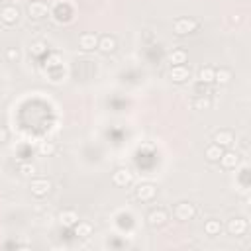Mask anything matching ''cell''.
Instances as JSON below:
<instances>
[{
  "label": "cell",
  "instance_id": "4316f807",
  "mask_svg": "<svg viewBox=\"0 0 251 251\" xmlns=\"http://www.w3.org/2000/svg\"><path fill=\"white\" fill-rule=\"evenodd\" d=\"M6 59H8L10 63H16V61L20 59V51H18L16 47H10V49L6 51Z\"/></svg>",
  "mask_w": 251,
  "mask_h": 251
},
{
  "label": "cell",
  "instance_id": "d6986e66",
  "mask_svg": "<svg viewBox=\"0 0 251 251\" xmlns=\"http://www.w3.org/2000/svg\"><path fill=\"white\" fill-rule=\"evenodd\" d=\"M231 80V71L226 67H220L218 71H214V82L218 84H227Z\"/></svg>",
  "mask_w": 251,
  "mask_h": 251
},
{
  "label": "cell",
  "instance_id": "2e32d148",
  "mask_svg": "<svg viewBox=\"0 0 251 251\" xmlns=\"http://www.w3.org/2000/svg\"><path fill=\"white\" fill-rule=\"evenodd\" d=\"M186 59H188V53H186L184 49H173V51L167 55V61L171 63V67H173V65H184Z\"/></svg>",
  "mask_w": 251,
  "mask_h": 251
},
{
  "label": "cell",
  "instance_id": "603a6c76",
  "mask_svg": "<svg viewBox=\"0 0 251 251\" xmlns=\"http://www.w3.org/2000/svg\"><path fill=\"white\" fill-rule=\"evenodd\" d=\"M37 149H39L41 155H47V157H49V155H53V153L57 151V145H55L53 141H41Z\"/></svg>",
  "mask_w": 251,
  "mask_h": 251
},
{
  "label": "cell",
  "instance_id": "5b68a950",
  "mask_svg": "<svg viewBox=\"0 0 251 251\" xmlns=\"http://www.w3.org/2000/svg\"><path fill=\"white\" fill-rule=\"evenodd\" d=\"M47 14H49V8H47L45 2L35 0V2H29L27 4V16L31 20H43V18H47Z\"/></svg>",
  "mask_w": 251,
  "mask_h": 251
},
{
  "label": "cell",
  "instance_id": "9c48e42d",
  "mask_svg": "<svg viewBox=\"0 0 251 251\" xmlns=\"http://www.w3.org/2000/svg\"><path fill=\"white\" fill-rule=\"evenodd\" d=\"M167 220H169V214H167L163 208L151 210V212L147 214V224H149V226H153V227H161V226H165V224H167Z\"/></svg>",
  "mask_w": 251,
  "mask_h": 251
},
{
  "label": "cell",
  "instance_id": "7a4b0ae2",
  "mask_svg": "<svg viewBox=\"0 0 251 251\" xmlns=\"http://www.w3.org/2000/svg\"><path fill=\"white\" fill-rule=\"evenodd\" d=\"M51 186H53L51 180H49V178H43V176L31 178V182H29V190H31V194L37 196V198L47 196V194L51 192Z\"/></svg>",
  "mask_w": 251,
  "mask_h": 251
},
{
  "label": "cell",
  "instance_id": "4fadbf2b",
  "mask_svg": "<svg viewBox=\"0 0 251 251\" xmlns=\"http://www.w3.org/2000/svg\"><path fill=\"white\" fill-rule=\"evenodd\" d=\"M57 220H59V224L63 227H73L78 222V216H76L75 210H61L59 216H57Z\"/></svg>",
  "mask_w": 251,
  "mask_h": 251
},
{
  "label": "cell",
  "instance_id": "8fae6325",
  "mask_svg": "<svg viewBox=\"0 0 251 251\" xmlns=\"http://www.w3.org/2000/svg\"><path fill=\"white\" fill-rule=\"evenodd\" d=\"M227 231H229V235H243L247 231V220H243V218H231L227 222Z\"/></svg>",
  "mask_w": 251,
  "mask_h": 251
},
{
  "label": "cell",
  "instance_id": "30bf717a",
  "mask_svg": "<svg viewBox=\"0 0 251 251\" xmlns=\"http://www.w3.org/2000/svg\"><path fill=\"white\" fill-rule=\"evenodd\" d=\"M233 141H235V135L229 129H220L214 133V143H218L220 147H229L233 145Z\"/></svg>",
  "mask_w": 251,
  "mask_h": 251
},
{
  "label": "cell",
  "instance_id": "484cf974",
  "mask_svg": "<svg viewBox=\"0 0 251 251\" xmlns=\"http://www.w3.org/2000/svg\"><path fill=\"white\" fill-rule=\"evenodd\" d=\"M29 51H31V55H43L47 51V45L43 41H35V43H31Z\"/></svg>",
  "mask_w": 251,
  "mask_h": 251
},
{
  "label": "cell",
  "instance_id": "9a60e30c",
  "mask_svg": "<svg viewBox=\"0 0 251 251\" xmlns=\"http://www.w3.org/2000/svg\"><path fill=\"white\" fill-rule=\"evenodd\" d=\"M96 49L102 51V53H112V51H116V37H112V35H102V37H98Z\"/></svg>",
  "mask_w": 251,
  "mask_h": 251
},
{
  "label": "cell",
  "instance_id": "ba28073f",
  "mask_svg": "<svg viewBox=\"0 0 251 251\" xmlns=\"http://www.w3.org/2000/svg\"><path fill=\"white\" fill-rule=\"evenodd\" d=\"M0 20L6 24V25H16L18 24V20H20V10L16 8V6H4L2 10H0Z\"/></svg>",
  "mask_w": 251,
  "mask_h": 251
},
{
  "label": "cell",
  "instance_id": "52a82bcc",
  "mask_svg": "<svg viewBox=\"0 0 251 251\" xmlns=\"http://www.w3.org/2000/svg\"><path fill=\"white\" fill-rule=\"evenodd\" d=\"M131 180H133V173L129 169H126V167L116 169L114 175H112V182L116 186H127V184H131Z\"/></svg>",
  "mask_w": 251,
  "mask_h": 251
},
{
  "label": "cell",
  "instance_id": "3957f363",
  "mask_svg": "<svg viewBox=\"0 0 251 251\" xmlns=\"http://www.w3.org/2000/svg\"><path fill=\"white\" fill-rule=\"evenodd\" d=\"M196 216V206L190 204V202H178L175 206V218L180 220V222H188Z\"/></svg>",
  "mask_w": 251,
  "mask_h": 251
},
{
  "label": "cell",
  "instance_id": "8992f818",
  "mask_svg": "<svg viewBox=\"0 0 251 251\" xmlns=\"http://www.w3.org/2000/svg\"><path fill=\"white\" fill-rule=\"evenodd\" d=\"M169 78L173 82H186L190 78V69L186 65H173L169 69Z\"/></svg>",
  "mask_w": 251,
  "mask_h": 251
},
{
  "label": "cell",
  "instance_id": "5bb4252c",
  "mask_svg": "<svg viewBox=\"0 0 251 251\" xmlns=\"http://www.w3.org/2000/svg\"><path fill=\"white\" fill-rule=\"evenodd\" d=\"M96 45H98L96 33H82V35L78 37V47H80L82 51H92V49H96Z\"/></svg>",
  "mask_w": 251,
  "mask_h": 251
},
{
  "label": "cell",
  "instance_id": "277c9868",
  "mask_svg": "<svg viewBox=\"0 0 251 251\" xmlns=\"http://www.w3.org/2000/svg\"><path fill=\"white\" fill-rule=\"evenodd\" d=\"M155 196H157V186L151 184V182H141L135 188V198L141 200V202H151Z\"/></svg>",
  "mask_w": 251,
  "mask_h": 251
},
{
  "label": "cell",
  "instance_id": "83f0119b",
  "mask_svg": "<svg viewBox=\"0 0 251 251\" xmlns=\"http://www.w3.org/2000/svg\"><path fill=\"white\" fill-rule=\"evenodd\" d=\"M6 139H8V131H6L4 127H0V145H2Z\"/></svg>",
  "mask_w": 251,
  "mask_h": 251
},
{
  "label": "cell",
  "instance_id": "cb8c5ba5",
  "mask_svg": "<svg viewBox=\"0 0 251 251\" xmlns=\"http://www.w3.org/2000/svg\"><path fill=\"white\" fill-rule=\"evenodd\" d=\"M18 173H20L22 176H33V175H35V165H31V163H22V165L18 167Z\"/></svg>",
  "mask_w": 251,
  "mask_h": 251
},
{
  "label": "cell",
  "instance_id": "d4e9b609",
  "mask_svg": "<svg viewBox=\"0 0 251 251\" xmlns=\"http://www.w3.org/2000/svg\"><path fill=\"white\" fill-rule=\"evenodd\" d=\"M212 106V100L208 98V96H198L196 100H194V108L196 110H208Z\"/></svg>",
  "mask_w": 251,
  "mask_h": 251
},
{
  "label": "cell",
  "instance_id": "ac0fdd59",
  "mask_svg": "<svg viewBox=\"0 0 251 251\" xmlns=\"http://www.w3.org/2000/svg\"><path fill=\"white\" fill-rule=\"evenodd\" d=\"M73 227H75V235L80 239H88L92 235V224L88 222H76Z\"/></svg>",
  "mask_w": 251,
  "mask_h": 251
},
{
  "label": "cell",
  "instance_id": "6da1fadb",
  "mask_svg": "<svg viewBox=\"0 0 251 251\" xmlns=\"http://www.w3.org/2000/svg\"><path fill=\"white\" fill-rule=\"evenodd\" d=\"M173 29L176 35H188L198 29V22L194 18H176L173 22Z\"/></svg>",
  "mask_w": 251,
  "mask_h": 251
},
{
  "label": "cell",
  "instance_id": "ffe728a7",
  "mask_svg": "<svg viewBox=\"0 0 251 251\" xmlns=\"http://www.w3.org/2000/svg\"><path fill=\"white\" fill-rule=\"evenodd\" d=\"M214 71L216 69H212V67H202L198 71V82H204V84L214 82Z\"/></svg>",
  "mask_w": 251,
  "mask_h": 251
},
{
  "label": "cell",
  "instance_id": "44dd1931",
  "mask_svg": "<svg viewBox=\"0 0 251 251\" xmlns=\"http://www.w3.org/2000/svg\"><path fill=\"white\" fill-rule=\"evenodd\" d=\"M204 231H206V235H220V231H222V224H220V220H208L206 224H204Z\"/></svg>",
  "mask_w": 251,
  "mask_h": 251
},
{
  "label": "cell",
  "instance_id": "7402d4cb",
  "mask_svg": "<svg viewBox=\"0 0 251 251\" xmlns=\"http://www.w3.org/2000/svg\"><path fill=\"white\" fill-rule=\"evenodd\" d=\"M61 63H63V57H61L59 53H51V55L47 57V61H45V67H47L49 71H53V69H61Z\"/></svg>",
  "mask_w": 251,
  "mask_h": 251
},
{
  "label": "cell",
  "instance_id": "7c38bea8",
  "mask_svg": "<svg viewBox=\"0 0 251 251\" xmlns=\"http://www.w3.org/2000/svg\"><path fill=\"white\" fill-rule=\"evenodd\" d=\"M220 165L224 169H235L239 165V153L237 151H224L220 157Z\"/></svg>",
  "mask_w": 251,
  "mask_h": 251
},
{
  "label": "cell",
  "instance_id": "e0dca14e",
  "mask_svg": "<svg viewBox=\"0 0 251 251\" xmlns=\"http://www.w3.org/2000/svg\"><path fill=\"white\" fill-rule=\"evenodd\" d=\"M222 153H224V147H220L218 143H210V145H208V147L204 149V157H206L208 161H212V163L220 161Z\"/></svg>",
  "mask_w": 251,
  "mask_h": 251
}]
</instances>
